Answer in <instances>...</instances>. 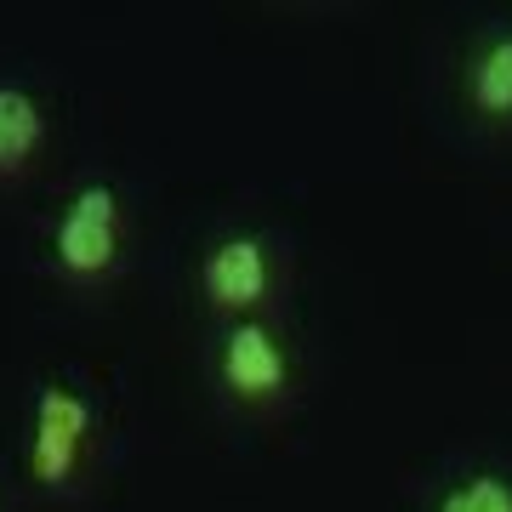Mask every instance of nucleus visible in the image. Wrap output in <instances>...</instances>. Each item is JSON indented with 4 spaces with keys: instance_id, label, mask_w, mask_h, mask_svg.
I'll list each match as a JSON object with an SVG mask.
<instances>
[{
    "instance_id": "3",
    "label": "nucleus",
    "mask_w": 512,
    "mask_h": 512,
    "mask_svg": "<svg viewBox=\"0 0 512 512\" xmlns=\"http://www.w3.org/2000/svg\"><path fill=\"white\" fill-rule=\"evenodd\" d=\"M274 285H279V256L262 234H222L205 245L200 291L211 308L234 313V319H251L256 308L274 302Z\"/></svg>"
},
{
    "instance_id": "7",
    "label": "nucleus",
    "mask_w": 512,
    "mask_h": 512,
    "mask_svg": "<svg viewBox=\"0 0 512 512\" xmlns=\"http://www.w3.org/2000/svg\"><path fill=\"white\" fill-rule=\"evenodd\" d=\"M427 512H512V473L501 467H467L433 495Z\"/></svg>"
},
{
    "instance_id": "2",
    "label": "nucleus",
    "mask_w": 512,
    "mask_h": 512,
    "mask_svg": "<svg viewBox=\"0 0 512 512\" xmlns=\"http://www.w3.org/2000/svg\"><path fill=\"white\" fill-rule=\"evenodd\" d=\"M217 382L228 399L239 404H274L291 393L296 365H291V342L279 336L262 313L251 319H228L217 336Z\"/></svg>"
},
{
    "instance_id": "4",
    "label": "nucleus",
    "mask_w": 512,
    "mask_h": 512,
    "mask_svg": "<svg viewBox=\"0 0 512 512\" xmlns=\"http://www.w3.org/2000/svg\"><path fill=\"white\" fill-rule=\"evenodd\" d=\"M92 399L69 382H40L35 393V433H29V473L40 490H69L80 473V450L92 439Z\"/></svg>"
},
{
    "instance_id": "1",
    "label": "nucleus",
    "mask_w": 512,
    "mask_h": 512,
    "mask_svg": "<svg viewBox=\"0 0 512 512\" xmlns=\"http://www.w3.org/2000/svg\"><path fill=\"white\" fill-rule=\"evenodd\" d=\"M52 262L74 285L114 274L120 262V194L109 183H80L52 222Z\"/></svg>"
},
{
    "instance_id": "6",
    "label": "nucleus",
    "mask_w": 512,
    "mask_h": 512,
    "mask_svg": "<svg viewBox=\"0 0 512 512\" xmlns=\"http://www.w3.org/2000/svg\"><path fill=\"white\" fill-rule=\"evenodd\" d=\"M46 143V109L23 86H0V177L23 171Z\"/></svg>"
},
{
    "instance_id": "5",
    "label": "nucleus",
    "mask_w": 512,
    "mask_h": 512,
    "mask_svg": "<svg viewBox=\"0 0 512 512\" xmlns=\"http://www.w3.org/2000/svg\"><path fill=\"white\" fill-rule=\"evenodd\" d=\"M461 103L478 126H512V23H490L461 57Z\"/></svg>"
}]
</instances>
